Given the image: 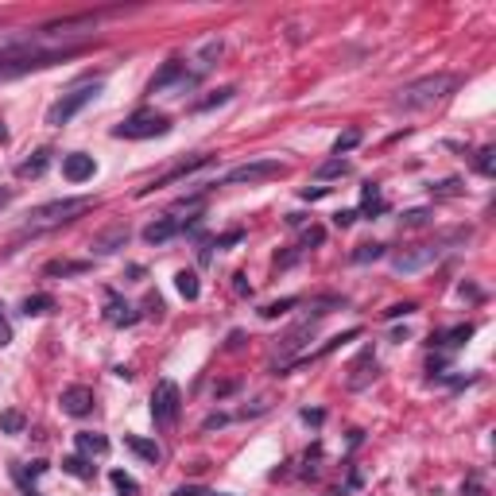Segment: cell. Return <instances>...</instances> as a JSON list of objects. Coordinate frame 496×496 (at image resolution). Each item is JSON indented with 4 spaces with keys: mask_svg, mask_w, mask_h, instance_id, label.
I'll use <instances>...</instances> for the list:
<instances>
[{
    "mask_svg": "<svg viewBox=\"0 0 496 496\" xmlns=\"http://www.w3.org/2000/svg\"><path fill=\"white\" fill-rule=\"evenodd\" d=\"M43 271H47V276H81V271H89V264H74V260H51Z\"/></svg>",
    "mask_w": 496,
    "mask_h": 496,
    "instance_id": "cell-22",
    "label": "cell"
},
{
    "mask_svg": "<svg viewBox=\"0 0 496 496\" xmlns=\"http://www.w3.org/2000/svg\"><path fill=\"white\" fill-rule=\"evenodd\" d=\"M233 279H237V283H233V287H237V295H252V287H248V279L241 276V271H237Z\"/></svg>",
    "mask_w": 496,
    "mask_h": 496,
    "instance_id": "cell-41",
    "label": "cell"
},
{
    "mask_svg": "<svg viewBox=\"0 0 496 496\" xmlns=\"http://www.w3.org/2000/svg\"><path fill=\"white\" fill-rule=\"evenodd\" d=\"M124 241H128V229L117 225V229H109V233H101V237H97L94 248H97V252H117V248H120Z\"/></svg>",
    "mask_w": 496,
    "mask_h": 496,
    "instance_id": "cell-19",
    "label": "cell"
},
{
    "mask_svg": "<svg viewBox=\"0 0 496 496\" xmlns=\"http://www.w3.org/2000/svg\"><path fill=\"white\" fill-rule=\"evenodd\" d=\"M8 342H12V326H8V318L0 314V349H4Z\"/></svg>",
    "mask_w": 496,
    "mask_h": 496,
    "instance_id": "cell-38",
    "label": "cell"
},
{
    "mask_svg": "<svg viewBox=\"0 0 496 496\" xmlns=\"http://www.w3.org/2000/svg\"><path fill=\"white\" fill-rule=\"evenodd\" d=\"M81 47H23V43H8V47H0V81L4 78H20V74H31V70H47V66H55V62H66V59H74Z\"/></svg>",
    "mask_w": 496,
    "mask_h": 496,
    "instance_id": "cell-1",
    "label": "cell"
},
{
    "mask_svg": "<svg viewBox=\"0 0 496 496\" xmlns=\"http://www.w3.org/2000/svg\"><path fill=\"white\" fill-rule=\"evenodd\" d=\"M124 446H128V450L136 453V458L152 461V466H155V461L163 458V450H159V446L152 442V438H140V434H124Z\"/></svg>",
    "mask_w": 496,
    "mask_h": 496,
    "instance_id": "cell-16",
    "label": "cell"
},
{
    "mask_svg": "<svg viewBox=\"0 0 496 496\" xmlns=\"http://www.w3.org/2000/svg\"><path fill=\"white\" fill-rule=\"evenodd\" d=\"M51 310H55L51 295H28L23 299V314H51Z\"/></svg>",
    "mask_w": 496,
    "mask_h": 496,
    "instance_id": "cell-24",
    "label": "cell"
},
{
    "mask_svg": "<svg viewBox=\"0 0 496 496\" xmlns=\"http://www.w3.org/2000/svg\"><path fill=\"white\" fill-rule=\"evenodd\" d=\"M175 287H179V295H183L186 303H194L198 295H202V283H198V276H194V271H186V268L175 276Z\"/></svg>",
    "mask_w": 496,
    "mask_h": 496,
    "instance_id": "cell-18",
    "label": "cell"
},
{
    "mask_svg": "<svg viewBox=\"0 0 496 496\" xmlns=\"http://www.w3.org/2000/svg\"><path fill=\"white\" fill-rule=\"evenodd\" d=\"M8 202H12V194H8V190H0V210H4Z\"/></svg>",
    "mask_w": 496,
    "mask_h": 496,
    "instance_id": "cell-42",
    "label": "cell"
},
{
    "mask_svg": "<svg viewBox=\"0 0 496 496\" xmlns=\"http://www.w3.org/2000/svg\"><path fill=\"white\" fill-rule=\"evenodd\" d=\"M175 496H205L202 485H183V489H175Z\"/></svg>",
    "mask_w": 496,
    "mask_h": 496,
    "instance_id": "cell-40",
    "label": "cell"
},
{
    "mask_svg": "<svg viewBox=\"0 0 496 496\" xmlns=\"http://www.w3.org/2000/svg\"><path fill=\"white\" fill-rule=\"evenodd\" d=\"M353 221H357V210H337V213H334V225H337V229H349Z\"/></svg>",
    "mask_w": 496,
    "mask_h": 496,
    "instance_id": "cell-34",
    "label": "cell"
},
{
    "mask_svg": "<svg viewBox=\"0 0 496 496\" xmlns=\"http://www.w3.org/2000/svg\"><path fill=\"white\" fill-rule=\"evenodd\" d=\"M31 496H35V492H31Z\"/></svg>",
    "mask_w": 496,
    "mask_h": 496,
    "instance_id": "cell-45",
    "label": "cell"
},
{
    "mask_svg": "<svg viewBox=\"0 0 496 496\" xmlns=\"http://www.w3.org/2000/svg\"><path fill=\"white\" fill-rule=\"evenodd\" d=\"M291 307H299V299H295V295H291V299H279V303H268L260 314H264V318H279V314H287Z\"/></svg>",
    "mask_w": 496,
    "mask_h": 496,
    "instance_id": "cell-30",
    "label": "cell"
},
{
    "mask_svg": "<svg viewBox=\"0 0 496 496\" xmlns=\"http://www.w3.org/2000/svg\"><path fill=\"white\" fill-rule=\"evenodd\" d=\"M78 450L81 453H105V450H109V438H105V434H78Z\"/></svg>",
    "mask_w": 496,
    "mask_h": 496,
    "instance_id": "cell-23",
    "label": "cell"
},
{
    "mask_svg": "<svg viewBox=\"0 0 496 496\" xmlns=\"http://www.w3.org/2000/svg\"><path fill=\"white\" fill-rule=\"evenodd\" d=\"M179 78H183V62H179V59H171L159 74H155L152 81H147V94H163V89H167V86H175Z\"/></svg>",
    "mask_w": 496,
    "mask_h": 496,
    "instance_id": "cell-15",
    "label": "cell"
},
{
    "mask_svg": "<svg viewBox=\"0 0 496 496\" xmlns=\"http://www.w3.org/2000/svg\"><path fill=\"white\" fill-rule=\"evenodd\" d=\"M342 175H349V163L345 159H329L318 167V179H342Z\"/></svg>",
    "mask_w": 496,
    "mask_h": 496,
    "instance_id": "cell-28",
    "label": "cell"
},
{
    "mask_svg": "<svg viewBox=\"0 0 496 496\" xmlns=\"http://www.w3.org/2000/svg\"><path fill=\"white\" fill-rule=\"evenodd\" d=\"M175 233H179V218H155L152 225L144 229V241L147 244H167Z\"/></svg>",
    "mask_w": 496,
    "mask_h": 496,
    "instance_id": "cell-13",
    "label": "cell"
},
{
    "mask_svg": "<svg viewBox=\"0 0 496 496\" xmlns=\"http://www.w3.org/2000/svg\"><path fill=\"white\" fill-rule=\"evenodd\" d=\"M357 144H361V132H357V128H349L345 136H337V140H334V155H345V152H353Z\"/></svg>",
    "mask_w": 496,
    "mask_h": 496,
    "instance_id": "cell-29",
    "label": "cell"
},
{
    "mask_svg": "<svg viewBox=\"0 0 496 496\" xmlns=\"http://www.w3.org/2000/svg\"><path fill=\"white\" fill-rule=\"evenodd\" d=\"M94 171H97V163H94V155H86V152H74V155L62 159V175L70 179V183H86V179H94Z\"/></svg>",
    "mask_w": 496,
    "mask_h": 496,
    "instance_id": "cell-11",
    "label": "cell"
},
{
    "mask_svg": "<svg viewBox=\"0 0 496 496\" xmlns=\"http://www.w3.org/2000/svg\"><path fill=\"white\" fill-rule=\"evenodd\" d=\"M205 496H213V492H205Z\"/></svg>",
    "mask_w": 496,
    "mask_h": 496,
    "instance_id": "cell-44",
    "label": "cell"
},
{
    "mask_svg": "<svg viewBox=\"0 0 496 496\" xmlns=\"http://www.w3.org/2000/svg\"><path fill=\"white\" fill-rule=\"evenodd\" d=\"M415 310H419L415 303H395V307L384 310V318H407V314H415Z\"/></svg>",
    "mask_w": 496,
    "mask_h": 496,
    "instance_id": "cell-32",
    "label": "cell"
},
{
    "mask_svg": "<svg viewBox=\"0 0 496 496\" xmlns=\"http://www.w3.org/2000/svg\"><path fill=\"white\" fill-rule=\"evenodd\" d=\"M403 218H407V225H423L431 213H427V210H411V213H403Z\"/></svg>",
    "mask_w": 496,
    "mask_h": 496,
    "instance_id": "cell-39",
    "label": "cell"
},
{
    "mask_svg": "<svg viewBox=\"0 0 496 496\" xmlns=\"http://www.w3.org/2000/svg\"><path fill=\"white\" fill-rule=\"evenodd\" d=\"M179 411H183V395H179L175 380H159L152 392V419L155 427H175L179 423Z\"/></svg>",
    "mask_w": 496,
    "mask_h": 496,
    "instance_id": "cell-6",
    "label": "cell"
},
{
    "mask_svg": "<svg viewBox=\"0 0 496 496\" xmlns=\"http://www.w3.org/2000/svg\"><path fill=\"white\" fill-rule=\"evenodd\" d=\"M47 163H51V147H43V152H35L31 159H23L20 167H16V175L20 179H39L47 171Z\"/></svg>",
    "mask_w": 496,
    "mask_h": 496,
    "instance_id": "cell-17",
    "label": "cell"
},
{
    "mask_svg": "<svg viewBox=\"0 0 496 496\" xmlns=\"http://www.w3.org/2000/svg\"><path fill=\"white\" fill-rule=\"evenodd\" d=\"M283 163L279 159H260V163H241V167H233L221 183H264V179H279L283 175Z\"/></svg>",
    "mask_w": 496,
    "mask_h": 496,
    "instance_id": "cell-7",
    "label": "cell"
},
{
    "mask_svg": "<svg viewBox=\"0 0 496 496\" xmlns=\"http://www.w3.org/2000/svg\"><path fill=\"white\" fill-rule=\"evenodd\" d=\"M23 427H28V419H23V411H16V407L0 411V431H4V434H20Z\"/></svg>",
    "mask_w": 496,
    "mask_h": 496,
    "instance_id": "cell-20",
    "label": "cell"
},
{
    "mask_svg": "<svg viewBox=\"0 0 496 496\" xmlns=\"http://www.w3.org/2000/svg\"><path fill=\"white\" fill-rule=\"evenodd\" d=\"M109 481L117 485V492H120V496H136V492H140V485L132 481V477L124 473V469H113V473H109Z\"/></svg>",
    "mask_w": 496,
    "mask_h": 496,
    "instance_id": "cell-26",
    "label": "cell"
},
{
    "mask_svg": "<svg viewBox=\"0 0 496 496\" xmlns=\"http://www.w3.org/2000/svg\"><path fill=\"white\" fill-rule=\"evenodd\" d=\"M438 256H442V252H438L434 244L403 248V252H400V256H395V260H392V268H395V271H423L427 264H434V260H438Z\"/></svg>",
    "mask_w": 496,
    "mask_h": 496,
    "instance_id": "cell-9",
    "label": "cell"
},
{
    "mask_svg": "<svg viewBox=\"0 0 496 496\" xmlns=\"http://www.w3.org/2000/svg\"><path fill=\"white\" fill-rule=\"evenodd\" d=\"M233 94H237V89H233V86H225V89H218V94H213V97H205V101L198 105V109H213V105H225V101H229V97H233Z\"/></svg>",
    "mask_w": 496,
    "mask_h": 496,
    "instance_id": "cell-31",
    "label": "cell"
},
{
    "mask_svg": "<svg viewBox=\"0 0 496 496\" xmlns=\"http://www.w3.org/2000/svg\"><path fill=\"white\" fill-rule=\"evenodd\" d=\"M237 241H244V229H229V233H221L213 244H218V248H233Z\"/></svg>",
    "mask_w": 496,
    "mask_h": 496,
    "instance_id": "cell-33",
    "label": "cell"
},
{
    "mask_svg": "<svg viewBox=\"0 0 496 496\" xmlns=\"http://www.w3.org/2000/svg\"><path fill=\"white\" fill-rule=\"evenodd\" d=\"M62 469H66L70 477H81V481H86V477H94V466H89L81 453H70V458H62Z\"/></svg>",
    "mask_w": 496,
    "mask_h": 496,
    "instance_id": "cell-21",
    "label": "cell"
},
{
    "mask_svg": "<svg viewBox=\"0 0 496 496\" xmlns=\"http://www.w3.org/2000/svg\"><path fill=\"white\" fill-rule=\"evenodd\" d=\"M492 155H496L492 147H485V152H481V159H477V171H481V175H492V171H496L492 167Z\"/></svg>",
    "mask_w": 496,
    "mask_h": 496,
    "instance_id": "cell-36",
    "label": "cell"
},
{
    "mask_svg": "<svg viewBox=\"0 0 496 496\" xmlns=\"http://www.w3.org/2000/svg\"><path fill=\"white\" fill-rule=\"evenodd\" d=\"M469 337H473V326L466 322V326H453L446 337H434V342H438V345H466Z\"/></svg>",
    "mask_w": 496,
    "mask_h": 496,
    "instance_id": "cell-25",
    "label": "cell"
},
{
    "mask_svg": "<svg viewBox=\"0 0 496 496\" xmlns=\"http://www.w3.org/2000/svg\"><path fill=\"white\" fill-rule=\"evenodd\" d=\"M167 132H171V117H167V113L144 109V113H132L124 124H117L113 136H117V140H152V136H167Z\"/></svg>",
    "mask_w": 496,
    "mask_h": 496,
    "instance_id": "cell-4",
    "label": "cell"
},
{
    "mask_svg": "<svg viewBox=\"0 0 496 496\" xmlns=\"http://www.w3.org/2000/svg\"><path fill=\"white\" fill-rule=\"evenodd\" d=\"M213 163V155H194V159H186V163H179V167H171L167 175H159V179H152L144 190H140V198L144 194H152V190H163V186H171V183H179V179H186V175H194V171H202V167H210Z\"/></svg>",
    "mask_w": 496,
    "mask_h": 496,
    "instance_id": "cell-8",
    "label": "cell"
},
{
    "mask_svg": "<svg viewBox=\"0 0 496 496\" xmlns=\"http://www.w3.org/2000/svg\"><path fill=\"white\" fill-rule=\"evenodd\" d=\"M322 241H326V229H318V225L303 233V248H310V244H322Z\"/></svg>",
    "mask_w": 496,
    "mask_h": 496,
    "instance_id": "cell-35",
    "label": "cell"
},
{
    "mask_svg": "<svg viewBox=\"0 0 496 496\" xmlns=\"http://www.w3.org/2000/svg\"><path fill=\"white\" fill-rule=\"evenodd\" d=\"M105 318H109L113 326H132V322H136L140 314L132 310V307H128V303L120 299L117 291H105Z\"/></svg>",
    "mask_w": 496,
    "mask_h": 496,
    "instance_id": "cell-12",
    "label": "cell"
},
{
    "mask_svg": "<svg viewBox=\"0 0 496 496\" xmlns=\"http://www.w3.org/2000/svg\"><path fill=\"white\" fill-rule=\"evenodd\" d=\"M4 140H8V128H4V124H0V144H4Z\"/></svg>",
    "mask_w": 496,
    "mask_h": 496,
    "instance_id": "cell-43",
    "label": "cell"
},
{
    "mask_svg": "<svg viewBox=\"0 0 496 496\" xmlns=\"http://www.w3.org/2000/svg\"><path fill=\"white\" fill-rule=\"evenodd\" d=\"M101 94V81H86V86L70 89V94H62L59 101L51 105V113H47V124H55V128H62V124H70L74 117H78L81 109H86L94 97Z\"/></svg>",
    "mask_w": 496,
    "mask_h": 496,
    "instance_id": "cell-5",
    "label": "cell"
},
{
    "mask_svg": "<svg viewBox=\"0 0 496 496\" xmlns=\"http://www.w3.org/2000/svg\"><path fill=\"white\" fill-rule=\"evenodd\" d=\"M326 194H329V186H310V190H303V202H318Z\"/></svg>",
    "mask_w": 496,
    "mask_h": 496,
    "instance_id": "cell-37",
    "label": "cell"
},
{
    "mask_svg": "<svg viewBox=\"0 0 496 496\" xmlns=\"http://www.w3.org/2000/svg\"><path fill=\"white\" fill-rule=\"evenodd\" d=\"M453 81L442 78V74H431V78L423 81H411V86L400 89V97H395V109H431L434 101H442L446 89H450Z\"/></svg>",
    "mask_w": 496,
    "mask_h": 496,
    "instance_id": "cell-3",
    "label": "cell"
},
{
    "mask_svg": "<svg viewBox=\"0 0 496 496\" xmlns=\"http://www.w3.org/2000/svg\"><path fill=\"white\" fill-rule=\"evenodd\" d=\"M62 411H66V415H74V419L89 415V411H94V392H89L86 384L66 388V392H62Z\"/></svg>",
    "mask_w": 496,
    "mask_h": 496,
    "instance_id": "cell-10",
    "label": "cell"
},
{
    "mask_svg": "<svg viewBox=\"0 0 496 496\" xmlns=\"http://www.w3.org/2000/svg\"><path fill=\"white\" fill-rule=\"evenodd\" d=\"M384 256V244H357V252H353V264H368V260H380Z\"/></svg>",
    "mask_w": 496,
    "mask_h": 496,
    "instance_id": "cell-27",
    "label": "cell"
},
{
    "mask_svg": "<svg viewBox=\"0 0 496 496\" xmlns=\"http://www.w3.org/2000/svg\"><path fill=\"white\" fill-rule=\"evenodd\" d=\"M86 210H94V198H59V202H47V205H39V210H31L28 213V229L62 225V221H74Z\"/></svg>",
    "mask_w": 496,
    "mask_h": 496,
    "instance_id": "cell-2",
    "label": "cell"
},
{
    "mask_svg": "<svg viewBox=\"0 0 496 496\" xmlns=\"http://www.w3.org/2000/svg\"><path fill=\"white\" fill-rule=\"evenodd\" d=\"M372 376H376V357H372V349H365L349 368V388H365Z\"/></svg>",
    "mask_w": 496,
    "mask_h": 496,
    "instance_id": "cell-14",
    "label": "cell"
}]
</instances>
